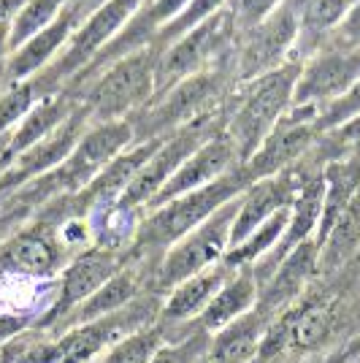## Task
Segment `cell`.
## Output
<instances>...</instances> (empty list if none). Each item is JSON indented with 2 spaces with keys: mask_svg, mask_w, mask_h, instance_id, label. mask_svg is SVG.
<instances>
[{
  "mask_svg": "<svg viewBox=\"0 0 360 363\" xmlns=\"http://www.w3.org/2000/svg\"><path fill=\"white\" fill-rule=\"evenodd\" d=\"M135 144V133L130 120L120 122H98L90 125V130L81 136L76 150L62 160L57 168L38 179L28 182L25 187L14 190L9 201L19 206H28L33 214L44 209L46 203L60 201V198H74L81 190H87L92 179L103 171L114 157H120L128 147Z\"/></svg>",
  "mask_w": 360,
  "mask_h": 363,
  "instance_id": "cell-1",
  "label": "cell"
},
{
  "mask_svg": "<svg viewBox=\"0 0 360 363\" xmlns=\"http://www.w3.org/2000/svg\"><path fill=\"white\" fill-rule=\"evenodd\" d=\"M160 55L163 49L150 44L108 62L98 74L87 76L84 82L71 87L90 111L92 125L133 120L138 111L150 106L157 95Z\"/></svg>",
  "mask_w": 360,
  "mask_h": 363,
  "instance_id": "cell-2",
  "label": "cell"
},
{
  "mask_svg": "<svg viewBox=\"0 0 360 363\" xmlns=\"http://www.w3.org/2000/svg\"><path fill=\"white\" fill-rule=\"evenodd\" d=\"M298 76L300 62L290 60L271 74L236 84L225 98V133L236 147L241 166L255 155L257 147L276 128V122L287 114Z\"/></svg>",
  "mask_w": 360,
  "mask_h": 363,
  "instance_id": "cell-3",
  "label": "cell"
},
{
  "mask_svg": "<svg viewBox=\"0 0 360 363\" xmlns=\"http://www.w3.org/2000/svg\"><path fill=\"white\" fill-rule=\"evenodd\" d=\"M233 87H236V60L233 55H227L225 60L214 62L206 71L187 76L179 84L154 95L150 106L130 120L135 141L163 138L181 125L223 108Z\"/></svg>",
  "mask_w": 360,
  "mask_h": 363,
  "instance_id": "cell-4",
  "label": "cell"
},
{
  "mask_svg": "<svg viewBox=\"0 0 360 363\" xmlns=\"http://www.w3.org/2000/svg\"><path fill=\"white\" fill-rule=\"evenodd\" d=\"M249 187V179L244 177L241 166L225 174L223 179L211 182L206 187H198L193 193L168 201L163 206L147 209V217L138 223L130 239V250L135 255L147 252H165L171 244L184 239L190 230L203 225L214 212H220L225 203L239 198Z\"/></svg>",
  "mask_w": 360,
  "mask_h": 363,
  "instance_id": "cell-5",
  "label": "cell"
},
{
  "mask_svg": "<svg viewBox=\"0 0 360 363\" xmlns=\"http://www.w3.org/2000/svg\"><path fill=\"white\" fill-rule=\"evenodd\" d=\"M223 108L209 111V114L187 122V125L176 128L174 133H168V136L160 138L157 150L152 152V157L144 163V168L135 174V179L130 182V187L122 193V198L117 201V206H114L111 212L133 214V212H138V209H147L152 201H154V196L168 184V179L184 166V160H187L203 141H209L214 133L225 130V111H223Z\"/></svg>",
  "mask_w": 360,
  "mask_h": 363,
  "instance_id": "cell-6",
  "label": "cell"
},
{
  "mask_svg": "<svg viewBox=\"0 0 360 363\" xmlns=\"http://www.w3.org/2000/svg\"><path fill=\"white\" fill-rule=\"evenodd\" d=\"M239 198H233L220 212L211 214L203 225H198L184 239L165 250L154 269V290L171 293L179 282L223 263L225 252L230 250V230L239 214Z\"/></svg>",
  "mask_w": 360,
  "mask_h": 363,
  "instance_id": "cell-7",
  "label": "cell"
},
{
  "mask_svg": "<svg viewBox=\"0 0 360 363\" xmlns=\"http://www.w3.org/2000/svg\"><path fill=\"white\" fill-rule=\"evenodd\" d=\"M236 41H239V28L230 9L225 6L211 19L201 22L198 28L165 46L157 65V95L179 84L181 79L201 74L214 62L225 60L227 55L236 52Z\"/></svg>",
  "mask_w": 360,
  "mask_h": 363,
  "instance_id": "cell-8",
  "label": "cell"
},
{
  "mask_svg": "<svg viewBox=\"0 0 360 363\" xmlns=\"http://www.w3.org/2000/svg\"><path fill=\"white\" fill-rule=\"evenodd\" d=\"M130 260H133L130 247H114V244H95V247L76 252L60 272L57 296H55L52 306L46 309L44 318L35 323V328L55 331L62 320L68 318L71 312H76L90 296H95Z\"/></svg>",
  "mask_w": 360,
  "mask_h": 363,
  "instance_id": "cell-9",
  "label": "cell"
},
{
  "mask_svg": "<svg viewBox=\"0 0 360 363\" xmlns=\"http://www.w3.org/2000/svg\"><path fill=\"white\" fill-rule=\"evenodd\" d=\"M141 3L144 0H95L87 19L79 25V30L60 52V57L46 68V74L52 76L62 90H68L95 62V57L106 46L128 28V22L141 9Z\"/></svg>",
  "mask_w": 360,
  "mask_h": 363,
  "instance_id": "cell-10",
  "label": "cell"
},
{
  "mask_svg": "<svg viewBox=\"0 0 360 363\" xmlns=\"http://www.w3.org/2000/svg\"><path fill=\"white\" fill-rule=\"evenodd\" d=\"M298 38V0H282L269 16L244 30L236 41V84L266 76L293 60Z\"/></svg>",
  "mask_w": 360,
  "mask_h": 363,
  "instance_id": "cell-11",
  "label": "cell"
},
{
  "mask_svg": "<svg viewBox=\"0 0 360 363\" xmlns=\"http://www.w3.org/2000/svg\"><path fill=\"white\" fill-rule=\"evenodd\" d=\"M68 244L62 242L60 225L33 214L25 225H19L0 242V279L3 277H30L46 279L65 269Z\"/></svg>",
  "mask_w": 360,
  "mask_h": 363,
  "instance_id": "cell-12",
  "label": "cell"
},
{
  "mask_svg": "<svg viewBox=\"0 0 360 363\" xmlns=\"http://www.w3.org/2000/svg\"><path fill=\"white\" fill-rule=\"evenodd\" d=\"M320 128H317V108H296L290 106L287 114L276 122L266 141L257 147V152L241 166L244 177L252 182L276 177L287 168L303 163L315 147L320 144Z\"/></svg>",
  "mask_w": 360,
  "mask_h": 363,
  "instance_id": "cell-13",
  "label": "cell"
},
{
  "mask_svg": "<svg viewBox=\"0 0 360 363\" xmlns=\"http://www.w3.org/2000/svg\"><path fill=\"white\" fill-rule=\"evenodd\" d=\"M360 79V49L322 46L315 57L300 65L293 104L296 108H320L344 95Z\"/></svg>",
  "mask_w": 360,
  "mask_h": 363,
  "instance_id": "cell-14",
  "label": "cell"
},
{
  "mask_svg": "<svg viewBox=\"0 0 360 363\" xmlns=\"http://www.w3.org/2000/svg\"><path fill=\"white\" fill-rule=\"evenodd\" d=\"M92 6H95V0H71L49 28L35 33L30 41H25L19 49H14L9 62H6V68H3V87L19 84V82L33 79L41 71H46L52 62L60 57V52L74 38L79 25L87 19Z\"/></svg>",
  "mask_w": 360,
  "mask_h": 363,
  "instance_id": "cell-15",
  "label": "cell"
},
{
  "mask_svg": "<svg viewBox=\"0 0 360 363\" xmlns=\"http://www.w3.org/2000/svg\"><path fill=\"white\" fill-rule=\"evenodd\" d=\"M90 111L81 104L55 133H49L44 141H38V144H33L30 150L16 155L9 166L0 171V190L6 196H11L14 190L25 187L28 182L38 179V177L49 174L52 168H57L76 150V144L90 130Z\"/></svg>",
  "mask_w": 360,
  "mask_h": 363,
  "instance_id": "cell-16",
  "label": "cell"
},
{
  "mask_svg": "<svg viewBox=\"0 0 360 363\" xmlns=\"http://www.w3.org/2000/svg\"><path fill=\"white\" fill-rule=\"evenodd\" d=\"M309 174L312 171H306V166L298 163V166L287 168L276 177L252 182L239 198V214H236V223L230 230V247L241 244L247 236H252L257 228L266 220H271L274 214L290 209Z\"/></svg>",
  "mask_w": 360,
  "mask_h": 363,
  "instance_id": "cell-17",
  "label": "cell"
},
{
  "mask_svg": "<svg viewBox=\"0 0 360 363\" xmlns=\"http://www.w3.org/2000/svg\"><path fill=\"white\" fill-rule=\"evenodd\" d=\"M239 166L241 163H239V155H236L233 141H230V136H227L225 130H220V133H214L209 141H203V144L184 160V166L168 179V184L154 196V201H152L147 209L163 206L168 201L184 196V193H193L198 187H206L211 182L223 179L230 171H236Z\"/></svg>",
  "mask_w": 360,
  "mask_h": 363,
  "instance_id": "cell-18",
  "label": "cell"
},
{
  "mask_svg": "<svg viewBox=\"0 0 360 363\" xmlns=\"http://www.w3.org/2000/svg\"><path fill=\"white\" fill-rule=\"evenodd\" d=\"M317 260H320V247L315 239L298 244L290 255L276 266V272L269 277V282L260 288L257 296V309L266 315H276L279 309H285L298 298L306 282L315 277Z\"/></svg>",
  "mask_w": 360,
  "mask_h": 363,
  "instance_id": "cell-19",
  "label": "cell"
},
{
  "mask_svg": "<svg viewBox=\"0 0 360 363\" xmlns=\"http://www.w3.org/2000/svg\"><path fill=\"white\" fill-rule=\"evenodd\" d=\"M79 106H81V98H79L74 90H60V92L46 95L44 101L16 125L14 133L9 136L6 152H3V157H0V171L9 166L16 155H22L25 150H30L33 144L44 141L49 133H55Z\"/></svg>",
  "mask_w": 360,
  "mask_h": 363,
  "instance_id": "cell-20",
  "label": "cell"
},
{
  "mask_svg": "<svg viewBox=\"0 0 360 363\" xmlns=\"http://www.w3.org/2000/svg\"><path fill=\"white\" fill-rule=\"evenodd\" d=\"M130 252H133V250H130ZM138 260H141V255H135L133 252V260H130L122 272L114 274L103 288L98 290L95 296H90L76 312H71V315H68L71 320H62V325H57L55 331L60 333V331L74 328V325H81V323H90V320L108 318V315H114V312H122L125 306H130L135 298H141L138 293H141L144 272H141Z\"/></svg>",
  "mask_w": 360,
  "mask_h": 363,
  "instance_id": "cell-21",
  "label": "cell"
},
{
  "mask_svg": "<svg viewBox=\"0 0 360 363\" xmlns=\"http://www.w3.org/2000/svg\"><path fill=\"white\" fill-rule=\"evenodd\" d=\"M269 323V315L255 306L252 312L227 323L223 331L211 333L209 363H252L266 339Z\"/></svg>",
  "mask_w": 360,
  "mask_h": 363,
  "instance_id": "cell-22",
  "label": "cell"
},
{
  "mask_svg": "<svg viewBox=\"0 0 360 363\" xmlns=\"http://www.w3.org/2000/svg\"><path fill=\"white\" fill-rule=\"evenodd\" d=\"M349 0H298V38L293 49V62H303L315 57L328 44L330 33L349 11Z\"/></svg>",
  "mask_w": 360,
  "mask_h": 363,
  "instance_id": "cell-23",
  "label": "cell"
},
{
  "mask_svg": "<svg viewBox=\"0 0 360 363\" xmlns=\"http://www.w3.org/2000/svg\"><path fill=\"white\" fill-rule=\"evenodd\" d=\"M257 296H260V282H257L252 266L239 269V272L230 274V279L223 288L217 290V296L211 298L209 306L203 309V315L198 318V325L209 333L223 331L227 323H233L236 318L255 309Z\"/></svg>",
  "mask_w": 360,
  "mask_h": 363,
  "instance_id": "cell-24",
  "label": "cell"
},
{
  "mask_svg": "<svg viewBox=\"0 0 360 363\" xmlns=\"http://www.w3.org/2000/svg\"><path fill=\"white\" fill-rule=\"evenodd\" d=\"M230 269L227 266H214L209 272L196 274L190 279L179 282L176 288L168 293V301L160 309V320L163 325H179L190 318H201L203 309L209 306V301L217 296V290L230 279Z\"/></svg>",
  "mask_w": 360,
  "mask_h": 363,
  "instance_id": "cell-25",
  "label": "cell"
},
{
  "mask_svg": "<svg viewBox=\"0 0 360 363\" xmlns=\"http://www.w3.org/2000/svg\"><path fill=\"white\" fill-rule=\"evenodd\" d=\"M60 90L62 87L46 71H41V74L33 76V79H25L19 84L3 87L0 90V138L11 136L16 125L25 120L33 108L44 101L46 95Z\"/></svg>",
  "mask_w": 360,
  "mask_h": 363,
  "instance_id": "cell-26",
  "label": "cell"
},
{
  "mask_svg": "<svg viewBox=\"0 0 360 363\" xmlns=\"http://www.w3.org/2000/svg\"><path fill=\"white\" fill-rule=\"evenodd\" d=\"M360 252V190L347 203V209L333 223L325 242L320 244L317 272H336L347 260Z\"/></svg>",
  "mask_w": 360,
  "mask_h": 363,
  "instance_id": "cell-27",
  "label": "cell"
},
{
  "mask_svg": "<svg viewBox=\"0 0 360 363\" xmlns=\"http://www.w3.org/2000/svg\"><path fill=\"white\" fill-rule=\"evenodd\" d=\"M165 342H168L165 325H150V328H141V331L125 336L98 363H152L154 352L163 347Z\"/></svg>",
  "mask_w": 360,
  "mask_h": 363,
  "instance_id": "cell-28",
  "label": "cell"
},
{
  "mask_svg": "<svg viewBox=\"0 0 360 363\" xmlns=\"http://www.w3.org/2000/svg\"><path fill=\"white\" fill-rule=\"evenodd\" d=\"M71 0H28L25 9L16 14V19L11 22V52L19 49L25 41H30L35 33H41L44 28H49L57 16L62 14V9Z\"/></svg>",
  "mask_w": 360,
  "mask_h": 363,
  "instance_id": "cell-29",
  "label": "cell"
},
{
  "mask_svg": "<svg viewBox=\"0 0 360 363\" xmlns=\"http://www.w3.org/2000/svg\"><path fill=\"white\" fill-rule=\"evenodd\" d=\"M230 0H190V6L181 11L174 22H168L163 30L157 33V38H154V46H160L165 49L168 44H174L176 38H181L184 33H190L193 28H198L201 22H206L211 16L217 14V11H223Z\"/></svg>",
  "mask_w": 360,
  "mask_h": 363,
  "instance_id": "cell-30",
  "label": "cell"
},
{
  "mask_svg": "<svg viewBox=\"0 0 360 363\" xmlns=\"http://www.w3.org/2000/svg\"><path fill=\"white\" fill-rule=\"evenodd\" d=\"M211 352V333L198 325L196 331L184 333L176 342H165L154 352L152 363H206Z\"/></svg>",
  "mask_w": 360,
  "mask_h": 363,
  "instance_id": "cell-31",
  "label": "cell"
},
{
  "mask_svg": "<svg viewBox=\"0 0 360 363\" xmlns=\"http://www.w3.org/2000/svg\"><path fill=\"white\" fill-rule=\"evenodd\" d=\"M355 117H360V79L344 95H339L336 101H330L317 111V128L325 136V133H333L336 128H342Z\"/></svg>",
  "mask_w": 360,
  "mask_h": 363,
  "instance_id": "cell-32",
  "label": "cell"
},
{
  "mask_svg": "<svg viewBox=\"0 0 360 363\" xmlns=\"http://www.w3.org/2000/svg\"><path fill=\"white\" fill-rule=\"evenodd\" d=\"M282 0H230L227 9L236 19V28H239V35L244 30H249L252 25H257L263 16H269Z\"/></svg>",
  "mask_w": 360,
  "mask_h": 363,
  "instance_id": "cell-33",
  "label": "cell"
},
{
  "mask_svg": "<svg viewBox=\"0 0 360 363\" xmlns=\"http://www.w3.org/2000/svg\"><path fill=\"white\" fill-rule=\"evenodd\" d=\"M328 46H336V49H360V0H355L349 6V11L339 22V28L330 33Z\"/></svg>",
  "mask_w": 360,
  "mask_h": 363,
  "instance_id": "cell-34",
  "label": "cell"
},
{
  "mask_svg": "<svg viewBox=\"0 0 360 363\" xmlns=\"http://www.w3.org/2000/svg\"><path fill=\"white\" fill-rule=\"evenodd\" d=\"M30 217H33V212L28 206H19L14 201L3 198V201H0V242H6L16 228L25 225Z\"/></svg>",
  "mask_w": 360,
  "mask_h": 363,
  "instance_id": "cell-35",
  "label": "cell"
},
{
  "mask_svg": "<svg viewBox=\"0 0 360 363\" xmlns=\"http://www.w3.org/2000/svg\"><path fill=\"white\" fill-rule=\"evenodd\" d=\"M358 355H360V339L358 342H349L344 347H339L336 352H330L322 363H349V361H355Z\"/></svg>",
  "mask_w": 360,
  "mask_h": 363,
  "instance_id": "cell-36",
  "label": "cell"
},
{
  "mask_svg": "<svg viewBox=\"0 0 360 363\" xmlns=\"http://www.w3.org/2000/svg\"><path fill=\"white\" fill-rule=\"evenodd\" d=\"M28 0H0V25H11Z\"/></svg>",
  "mask_w": 360,
  "mask_h": 363,
  "instance_id": "cell-37",
  "label": "cell"
},
{
  "mask_svg": "<svg viewBox=\"0 0 360 363\" xmlns=\"http://www.w3.org/2000/svg\"><path fill=\"white\" fill-rule=\"evenodd\" d=\"M9 57H11V25H0V79Z\"/></svg>",
  "mask_w": 360,
  "mask_h": 363,
  "instance_id": "cell-38",
  "label": "cell"
},
{
  "mask_svg": "<svg viewBox=\"0 0 360 363\" xmlns=\"http://www.w3.org/2000/svg\"><path fill=\"white\" fill-rule=\"evenodd\" d=\"M6 144H9V136L0 138V157H3V152H6Z\"/></svg>",
  "mask_w": 360,
  "mask_h": 363,
  "instance_id": "cell-39",
  "label": "cell"
},
{
  "mask_svg": "<svg viewBox=\"0 0 360 363\" xmlns=\"http://www.w3.org/2000/svg\"><path fill=\"white\" fill-rule=\"evenodd\" d=\"M0 363H6V361H3V352H0Z\"/></svg>",
  "mask_w": 360,
  "mask_h": 363,
  "instance_id": "cell-40",
  "label": "cell"
},
{
  "mask_svg": "<svg viewBox=\"0 0 360 363\" xmlns=\"http://www.w3.org/2000/svg\"><path fill=\"white\" fill-rule=\"evenodd\" d=\"M349 3H355V0H349Z\"/></svg>",
  "mask_w": 360,
  "mask_h": 363,
  "instance_id": "cell-41",
  "label": "cell"
},
{
  "mask_svg": "<svg viewBox=\"0 0 360 363\" xmlns=\"http://www.w3.org/2000/svg\"><path fill=\"white\" fill-rule=\"evenodd\" d=\"M206 363H209V361H206Z\"/></svg>",
  "mask_w": 360,
  "mask_h": 363,
  "instance_id": "cell-42",
  "label": "cell"
}]
</instances>
